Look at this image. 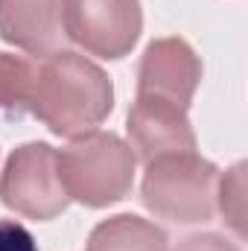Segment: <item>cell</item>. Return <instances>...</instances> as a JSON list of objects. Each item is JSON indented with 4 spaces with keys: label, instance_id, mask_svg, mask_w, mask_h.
Segmentation results:
<instances>
[{
    "label": "cell",
    "instance_id": "cell-1",
    "mask_svg": "<svg viewBox=\"0 0 248 251\" xmlns=\"http://www.w3.org/2000/svg\"><path fill=\"white\" fill-rule=\"evenodd\" d=\"M114 108V85L108 73L79 53L59 50L35 62L29 114L59 137L94 131Z\"/></svg>",
    "mask_w": 248,
    "mask_h": 251
},
{
    "label": "cell",
    "instance_id": "cell-2",
    "mask_svg": "<svg viewBox=\"0 0 248 251\" xmlns=\"http://www.w3.org/2000/svg\"><path fill=\"white\" fill-rule=\"evenodd\" d=\"M64 193L85 207H108L134 184V152L114 131H88L56 152Z\"/></svg>",
    "mask_w": 248,
    "mask_h": 251
},
{
    "label": "cell",
    "instance_id": "cell-3",
    "mask_svg": "<svg viewBox=\"0 0 248 251\" xmlns=\"http://www.w3.org/2000/svg\"><path fill=\"white\" fill-rule=\"evenodd\" d=\"M216 184L219 170L210 161L198 158L196 152H173L146 164L140 199L146 210L167 222L196 225L213 216Z\"/></svg>",
    "mask_w": 248,
    "mask_h": 251
},
{
    "label": "cell",
    "instance_id": "cell-4",
    "mask_svg": "<svg viewBox=\"0 0 248 251\" xmlns=\"http://www.w3.org/2000/svg\"><path fill=\"white\" fill-rule=\"evenodd\" d=\"M0 201L35 222L56 219L67 210L70 196L64 193L56 149L50 143H24L9 155L0 176Z\"/></svg>",
    "mask_w": 248,
    "mask_h": 251
},
{
    "label": "cell",
    "instance_id": "cell-5",
    "mask_svg": "<svg viewBox=\"0 0 248 251\" xmlns=\"http://www.w3.org/2000/svg\"><path fill=\"white\" fill-rule=\"evenodd\" d=\"M140 29V0H64V35L91 56L123 59Z\"/></svg>",
    "mask_w": 248,
    "mask_h": 251
},
{
    "label": "cell",
    "instance_id": "cell-6",
    "mask_svg": "<svg viewBox=\"0 0 248 251\" xmlns=\"http://www.w3.org/2000/svg\"><path fill=\"white\" fill-rule=\"evenodd\" d=\"M201 82V62L181 38H158L146 47L137 67V97L187 111Z\"/></svg>",
    "mask_w": 248,
    "mask_h": 251
},
{
    "label": "cell",
    "instance_id": "cell-7",
    "mask_svg": "<svg viewBox=\"0 0 248 251\" xmlns=\"http://www.w3.org/2000/svg\"><path fill=\"white\" fill-rule=\"evenodd\" d=\"M128 137L131 152L140 161H152L173 152H196V131L187 120V111L155 102V100H134L128 111Z\"/></svg>",
    "mask_w": 248,
    "mask_h": 251
},
{
    "label": "cell",
    "instance_id": "cell-8",
    "mask_svg": "<svg viewBox=\"0 0 248 251\" xmlns=\"http://www.w3.org/2000/svg\"><path fill=\"white\" fill-rule=\"evenodd\" d=\"M0 38L29 56H53L64 44V0H0Z\"/></svg>",
    "mask_w": 248,
    "mask_h": 251
},
{
    "label": "cell",
    "instance_id": "cell-9",
    "mask_svg": "<svg viewBox=\"0 0 248 251\" xmlns=\"http://www.w3.org/2000/svg\"><path fill=\"white\" fill-rule=\"evenodd\" d=\"M167 234L155 222L134 213H120L91 231L88 251H167Z\"/></svg>",
    "mask_w": 248,
    "mask_h": 251
},
{
    "label": "cell",
    "instance_id": "cell-10",
    "mask_svg": "<svg viewBox=\"0 0 248 251\" xmlns=\"http://www.w3.org/2000/svg\"><path fill=\"white\" fill-rule=\"evenodd\" d=\"M32 79H35V62L15 53H0V111L29 114Z\"/></svg>",
    "mask_w": 248,
    "mask_h": 251
},
{
    "label": "cell",
    "instance_id": "cell-11",
    "mask_svg": "<svg viewBox=\"0 0 248 251\" xmlns=\"http://www.w3.org/2000/svg\"><path fill=\"white\" fill-rule=\"evenodd\" d=\"M216 199L237 237H246V164H234L225 173V178L216 184Z\"/></svg>",
    "mask_w": 248,
    "mask_h": 251
},
{
    "label": "cell",
    "instance_id": "cell-12",
    "mask_svg": "<svg viewBox=\"0 0 248 251\" xmlns=\"http://www.w3.org/2000/svg\"><path fill=\"white\" fill-rule=\"evenodd\" d=\"M0 251H38V246L21 222L0 219Z\"/></svg>",
    "mask_w": 248,
    "mask_h": 251
},
{
    "label": "cell",
    "instance_id": "cell-13",
    "mask_svg": "<svg viewBox=\"0 0 248 251\" xmlns=\"http://www.w3.org/2000/svg\"><path fill=\"white\" fill-rule=\"evenodd\" d=\"M175 251H240V246H234L231 240L219 237V234H193L181 240Z\"/></svg>",
    "mask_w": 248,
    "mask_h": 251
}]
</instances>
